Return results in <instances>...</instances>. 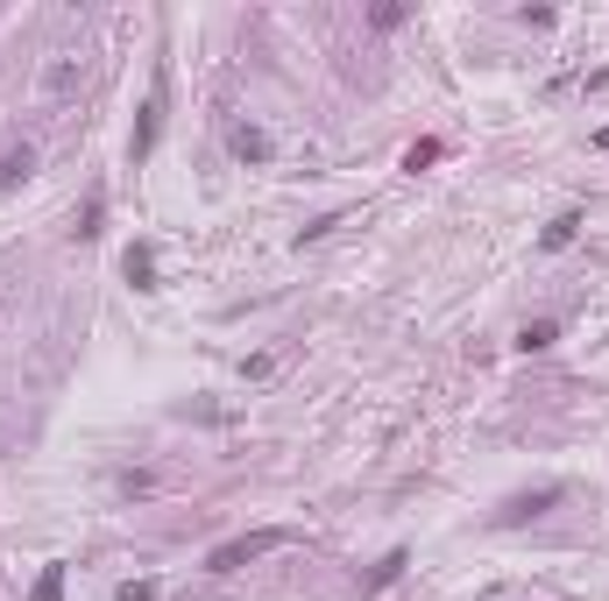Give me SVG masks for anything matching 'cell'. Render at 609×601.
<instances>
[{
	"instance_id": "cell-6",
	"label": "cell",
	"mask_w": 609,
	"mask_h": 601,
	"mask_svg": "<svg viewBox=\"0 0 609 601\" xmlns=\"http://www.w3.org/2000/svg\"><path fill=\"white\" fill-rule=\"evenodd\" d=\"M575 234H581V212L567 206V212H553V220H546V234H539V248H546V256H560V248L575 241Z\"/></svg>"
},
{
	"instance_id": "cell-3",
	"label": "cell",
	"mask_w": 609,
	"mask_h": 601,
	"mask_svg": "<svg viewBox=\"0 0 609 601\" xmlns=\"http://www.w3.org/2000/svg\"><path fill=\"white\" fill-rule=\"evenodd\" d=\"M79 79H86V64H79L71 50H57V57H50V71H43V100H50V107H64L71 92H79Z\"/></svg>"
},
{
	"instance_id": "cell-12",
	"label": "cell",
	"mask_w": 609,
	"mask_h": 601,
	"mask_svg": "<svg viewBox=\"0 0 609 601\" xmlns=\"http://www.w3.org/2000/svg\"><path fill=\"white\" fill-rule=\"evenodd\" d=\"M426 163H440V142H411L405 149V170H426Z\"/></svg>"
},
{
	"instance_id": "cell-15",
	"label": "cell",
	"mask_w": 609,
	"mask_h": 601,
	"mask_svg": "<svg viewBox=\"0 0 609 601\" xmlns=\"http://www.w3.org/2000/svg\"><path fill=\"white\" fill-rule=\"evenodd\" d=\"M596 149H609V128H602V134H596Z\"/></svg>"
},
{
	"instance_id": "cell-1",
	"label": "cell",
	"mask_w": 609,
	"mask_h": 601,
	"mask_svg": "<svg viewBox=\"0 0 609 601\" xmlns=\"http://www.w3.org/2000/svg\"><path fill=\"white\" fill-rule=\"evenodd\" d=\"M277 545H291V531H283V523H262V531H241V538H227V545H213V552H206V573H241L249 559L277 552Z\"/></svg>"
},
{
	"instance_id": "cell-4",
	"label": "cell",
	"mask_w": 609,
	"mask_h": 601,
	"mask_svg": "<svg viewBox=\"0 0 609 601\" xmlns=\"http://www.w3.org/2000/svg\"><path fill=\"white\" fill-rule=\"evenodd\" d=\"M227 149H234L241 163H270V134H262V128H249V121H241V128H227Z\"/></svg>"
},
{
	"instance_id": "cell-13",
	"label": "cell",
	"mask_w": 609,
	"mask_h": 601,
	"mask_svg": "<svg viewBox=\"0 0 609 601\" xmlns=\"http://www.w3.org/2000/svg\"><path fill=\"white\" fill-rule=\"evenodd\" d=\"M405 567H411V559H405V552H390V559H383V567H376V588H390V580H397V573H405Z\"/></svg>"
},
{
	"instance_id": "cell-5",
	"label": "cell",
	"mask_w": 609,
	"mask_h": 601,
	"mask_svg": "<svg viewBox=\"0 0 609 601\" xmlns=\"http://www.w3.org/2000/svg\"><path fill=\"white\" fill-rule=\"evenodd\" d=\"M29 178H36V149L14 142L8 157H0V191H14V184H29Z\"/></svg>"
},
{
	"instance_id": "cell-7",
	"label": "cell",
	"mask_w": 609,
	"mask_h": 601,
	"mask_svg": "<svg viewBox=\"0 0 609 601\" xmlns=\"http://www.w3.org/2000/svg\"><path fill=\"white\" fill-rule=\"evenodd\" d=\"M128 283H136V290H157V248H149V241H136V248H128Z\"/></svg>"
},
{
	"instance_id": "cell-2",
	"label": "cell",
	"mask_w": 609,
	"mask_h": 601,
	"mask_svg": "<svg viewBox=\"0 0 609 601\" xmlns=\"http://www.w3.org/2000/svg\"><path fill=\"white\" fill-rule=\"evenodd\" d=\"M157 134H163V79L149 86V100H142V121H136V134H128V163H149Z\"/></svg>"
},
{
	"instance_id": "cell-10",
	"label": "cell",
	"mask_w": 609,
	"mask_h": 601,
	"mask_svg": "<svg viewBox=\"0 0 609 601\" xmlns=\"http://www.w3.org/2000/svg\"><path fill=\"white\" fill-rule=\"evenodd\" d=\"M553 340H560V325H553V319H531L525 333H518V347H525V354H546Z\"/></svg>"
},
{
	"instance_id": "cell-14",
	"label": "cell",
	"mask_w": 609,
	"mask_h": 601,
	"mask_svg": "<svg viewBox=\"0 0 609 601\" xmlns=\"http://www.w3.org/2000/svg\"><path fill=\"white\" fill-rule=\"evenodd\" d=\"M121 601H157V580H121Z\"/></svg>"
},
{
	"instance_id": "cell-11",
	"label": "cell",
	"mask_w": 609,
	"mask_h": 601,
	"mask_svg": "<svg viewBox=\"0 0 609 601\" xmlns=\"http://www.w3.org/2000/svg\"><path fill=\"white\" fill-rule=\"evenodd\" d=\"M100 212H107V191H92V199H86V220H79V241L100 234Z\"/></svg>"
},
{
	"instance_id": "cell-8",
	"label": "cell",
	"mask_w": 609,
	"mask_h": 601,
	"mask_svg": "<svg viewBox=\"0 0 609 601\" xmlns=\"http://www.w3.org/2000/svg\"><path fill=\"white\" fill-rule=\"evenodd\" d=\"M546 502H560V481H546V489H531V495H510V502H503V523H518V517H539Z\"/></svg>"
},
{
	"instance_id": "cell-9",
	"label": "cell",
	"mask_w": 609,
	"mask_h": 601,
	"mask_svg": "<svg viewBox=\"0 0 609 601\" xmlns=\"http://www.w3.org/2000/svg\"><path fill=\"white\" fill-rule=\"evenodd\" d=\"M29 601H64V559H50V567L36 573V588H29Z\"/></svg>"
}]
</instances>
